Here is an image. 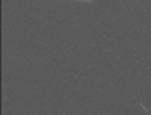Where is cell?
Segmentation results:
<instances>
[{"instance_id":"obj_1","label":"cell","mask_w":151,"mask_h":115,"mask_svg":"<svg viewBox=\"0 0 151 115\" xmlns=\"http://www.w3.org/2000/svg\"><path fill=\"white\" fill-rule=\"evenodd\" d=\"M70 2H82V3H94V0H70Z\"/></svg>"}]
</instances>
